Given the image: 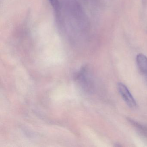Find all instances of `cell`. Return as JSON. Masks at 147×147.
<instances>
[{
  "instance_id": "7a4b0ae2",
  "label": "cell",
  "mask_w": 147,
  "mask_h": 147,
  "mask_svg": "<svg viewBox=\"0 0 147 147\" xmlns=\"http://www.w3.org/2000/svg\"><path fill=\"white\" fill-rule=\"evenodd\" d=\"M136 62L139 70L144 74H147V57L142 54L137 55Z\"/></svg>"
},
{
  "instance_id": "3957f363",
  "label": "cell",
  "mask_w": 147,
  "mask_h": 147,
  "mask_svg": "<svg viewBox=\"0 0 147 147\" xmlns=\"http://www.w3.org/2000/svg\"><path fill=\"white\" fill-rule=\"evenodd\" d=\"M49 2L50 3L51 6L55 9V10H58L60 7V4H59L58 0H49Z\"/></svg>"
},
{
  "instance_id": "6da1fadb",
  "label": "cell",
  "mask_w": 147,
  "mask_h": 147,
  "mask_svg": "<svg viewBox=\"0 0 147 147\" xmlns=\"http://www.w3.org/2000/svg\"><path fill=\"white\" fill-rule=\"evenodd\" d=\"M117 88L119 92L125 103L131 108H134L136 106V100L131 94L127 87L122 83H118Z\"/></svg>"
}]
</instances>
